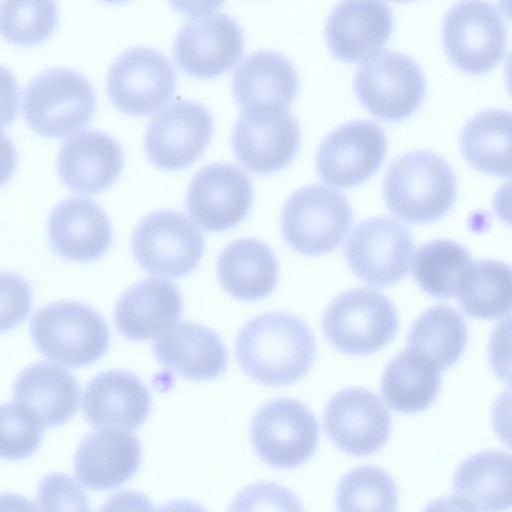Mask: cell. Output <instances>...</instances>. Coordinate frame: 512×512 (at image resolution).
Returning a JSON list of instances; mask_svg holds the SVG:
<instances>
[{
  "mask_svg": "<svg viewBox=\"0 0 512 512\" xmlns=\"http://www.w3.org/2000/svg\"><path fill=\"white\" fill-rule=\"evenodd\" d=\"M225 0H169L179 13L188 18H200L223 4Z\"/></svg>",
  "mask_w": 512,
  "mask_h": 512,
  "instance_id": "cell-42",
  "label": "cell"
},
{
  "mask_svg": "<svg viewBox=\"0 0 512 512\" xmlns=\"http://www.w3.org/2000/svg\"><path fill=\"white\" fill-rule=\"evenodd\" d=\"M37 496L41 510H89L80 485L64 474L45 476L39 484Z\"/></svg>",
  "mask_w": 512,
  "mask_h": 512,
  "instance_id": "cell-39",
  "label": "cell"
},
{
  "mask_svg": "<svg viewBox=\"0 0 512 512\" xmlns=\"http://www.w3.org/2000/svg\"><path fill=\"white\" fill-rule=\"evenodd\" d=\"M32 291L23 277L0 272V333L22 323L30 313Z\"/></svg>",
  "mask_w": 512,
  "mask_h": 512,
  "instance_id": "cell-38",
  "label": "cell"
},
{
  "mask_svg": "<svg viewBox=\"0 0 512 512\" xmlns=\"http://www.w3.org/2000/svg\"><path fill=\"white\" fill-rule=\"evenodd\" d=\"M462 310L478 319L496 320L511 311V272L507 264L491 259L471 261L455 291Z\"/></svg>",
  "mask_w": 512,
  "mask_h": 512,
  "instance_id": "cell-32",
  "label": "cell"
},
{
  "mask_svg": "<svg viewBox=\"0 0 512 512\" xmlns=\"http://www.w3.org/2000/svg\"><path fill=\"white\" fill-rule=\"evenodd\" d=\"M133 255L148 273L179 278L191 273L204 252L200 229L183 213L163 209L146 215L136 226Z\"/></svg>",
  "mask_w": 512,
  "mask_h": 512,
  "instance_id": "cell-8",
  "label": "cell"
},
{
  "mask_svg": "<svg viewBox=\"0 0 512 512\" xmlns=\"http://www.w3.org/2000/svg\"><path fill=\"white\" fill-rule=\"evenodd\" d=\"M124 166V153L110 135L87 130L70 137L61 147L57 167L70 190L93 195L110 188Z\"/></svg>",
  "mask_w": 512,
  "mask_h": 512,
  "instance_id": "cell-21",
  "label": "cell"
},
{
  "mask_svg": "<svg viewBox=\"0 0 512 512\" xmlns=\"http://www.w3.org/2000/svg\"><path fill=\"white\" fill-rule=\"evenodd\" d=\"M150 410L149 390L137 376L124 370L98 374L84 391L83 412L96 428L134 430L145 422Z\"/></svg>",
  "mask_w": 512,
  "mask_h": 512,
  "instance_id": "cell-23",
  "label": "cell"
},
{
  "mask_svg": "<svg viewBox=\"0 0 512 512\" xmlns=\"http://www.w3.org/2000/svg\"><path fill=\"white\" fill-rule=\"evenodd\" d=\"M43 424L18 402L0 405V458L19 460L32 455L43 436Z\"/></svg>",
  "mask_w": 512,
  "mask_h": 512,
  "instance_id": "cell-37",
  "label": "cell"
},
{
  "mask_svg": "<svg viewBox=\"0 0 512 512\" xmlns=\"http://www.w3.org/2000/svg\"><path fill=\"white\" fill-rule=\"evenodd\" d=\"M387 150L382 128L354 120L333 130L319 146L316 167L327 184L347 188L363 183L381 166Z\"/></svg>",
  "mask_w": 512,
  "mask_h": 512,
  "instance_id": "cell-15",
  "label": "cell"
},
{
  "mask_svg": "<svg viewBox=\"0 0 512 512\" xmlns=\"http://www.w3.org/2000/svg\"><path fill=\"white\" fill-rule=\"evenodd\" d=\"M105 2H108V3H119V2H123L125 0H103Z\"/></svg>",
  "mask_w": 512,
  "mask_h": 512,
  "instance_id": "cell-43",
  "label": "cell"
},
{
  "mask_svg": "<svg viewBox=\"0 0 512 512\" xmlns=\"http://www.w3.org/2000/svg\"><path fill=\"white\" fill-rule=\"evenodd\" d=\"M392 1H396V2H409V1H412V0H392Z\"/></svg>",
  "mask_w": 512,
  "mask_h": 512,
  "instance_id": "cell-44",
  "label": "cell"
},
{
  "mask_svg": "<svg viewBox=\"0 0 512 512\" xmlns=\"http://www.w3.org/2000/svg\"><path fill=\"white\" fill-rule=\"evenodd\" d=\"M58 22L55 0H1L0 35L22 47L48 39Z\"/></svg>",
  "mask_w": 512,
  "mask_h": 512,
  "instance_id": "cell-35",
  "label": "cell"
},
{
  "mask_svg": "<svg viewBox=\"0 0 512 512\" xmlns=\"http://www.w3.org/2000/svg\"><path fill=\"white\" fill-rule=\"evenodd\" d=\"M510 455L482 451L462 462L453 476V496L465 510L503 511L510 507Z\"/></svg>",
  "mask_w": 512,
  "mask_h": 512,
  "instance_id": "cell-29",
  "label": "cell"
},
{
  "mask_svg": "<svg viewBox=\"0 0 512 512\" xmlns=\"http://www.w3.org/2000/svg\"><path fill=\"white\" fill-rule=\"evenodd\" d=\"M393 15L383 0H341L325 25L332 55L343 62H363L388 42Z\"/></svg>",
  "mask_w": 512,
  "mask_h": 512,
  "instance_id": "cell-19",
  "label": "cell"
},
{
  "mask_svg": "<svg viewBox=\"0 0 512 512\" xmlns=\"http://www.w3.org/2000/svg\"><path fill=\"white\" fill-rule=\"evenodd\" d=\"M467 326L452 307L436 305L422 313L411 326L407 347L426 354L441 370L454 365L466 347Z\"/></svg>",
  "mask_w": 512,
  "mask_h": 512,
  "instance_id": "cell-33",
  "label": "cell"
},
{
  "mask_svg": "<svg viewBox=\"0 0 512 512\" xmlns=\"http://www.w3.org/2000/svg\"><path fill=\"white\" fill-rule=\"evenodd\" d=\"M253 189L236 165L214 163L199 170L187 192L186 206L195 223L210 232L238 225L248 214Z\"/></svg>",
  "mask_w": 512,
  "mask_h": 512,
  "instance_id": "cell-17",
  "label": "cell"
},
{
  "mask_svg": "<svg viewBox=\"0 0 512 512\" xmlns=\"http://www.w3.org/2000/svg\"><path fill=\"white\" fill-rule=\"evenodd\" d=\"M140 461L141 445L133 433L121 427H103L82 438L74 469L86 487L109 490L132 477Z\"/></svg>",
  "mask_w": 512,
  "mask_h": 512,
  "instance_id": "cell-22",
  "label": "cell"
},
{
  "mask_svg": "<svg viewBox=\"0 0 512 512\" xmlns=\"http://www.w3.org/2000/svg\"><path fill=\"white\" fill-rule=\"evenodd\" d=\"M414 253L411 232L389 216L359 223L345 245L353 273L366 284L392 285L407 274Z\"/></svg>",
  "mask_w": 512,
  "mask_h": 512,
  "instance_id": "cell-11",
  "label": "cell"
},
{
  "mask_svg": "<svg viewBox=\"0 0 512 512\" xmlns=\"http://www.w3.org/2000/svg\"><path fill=\"white\" fill-rule=\"evenodd\" d=\"M299 145V124L285 107L242 110L232 133L236 158L255 174L283 169L293 160Z\"/></svg>",
  "mask_w": 512,
  "mask_h": 512,
  "instance_id": "cell-13",
  "label": "cell"
},
{
  "mask_svg": "<svg viewBox=\"0 0 512 512\" xmlns=\"http://www.w3.org/2000/svg\"><path fill=\"white\" fill-rule=\"evenodd\" d=\"M19 106V88L13 74L0 65V127L13 123Z\"/></svg>",
  "mask_w": 512,
  "mask_h": 512,
  "instance_id": "cell-40",
  "label": "cell"
},
{
  "mask_svg": "<svg viewBox=\"0 0 512 512\" xmlns=\"http://www.w3.org/2000/svg\"><path fill=\"white\" fill-rule=\"evenodd\" d=\"M14 397L47 427L67 422L78 410L80 388L64 368L36 362L20 372L14 385Z\"/></svg>",
  "mask_w": 512,
  "mask_h": 512,
  "instance_id": "cell-27",
  "label": "cell"
},
{
  "mask_svg": "<svg viewBox=\"0 0 512 512\" xmlns=\"http://www.w3.org/2000/svg\"><path fill=\"white\" fill-rule=\"evenodd\" d=\"M153 352L163 366L197 381L220 376L228 360L226 347L213 330L188 321L159 334Z\"/></svg>",
  "mask_w": 512,
  "mask_h": 512,
  "instance_id": "cell-25",
  "label": "cell"
},
{
  "mask_svg": "<svg viewBox=\"0 0 512 512\" xmlns=\"http://www.w3.org/2000/svg\"><path fill=\"white\" fill-rule=\"evenodd\" d=\"M176 73L169 59L157 50H127L111 65L107 93L114 106L132 116L158 111L172 97Z\"/></svg>",
  "mask_w": 512,
  "mask_h": 512,
  "instance_id": "cell-12",
  "label": "cell"
},
{
  "mask_svg": "<svg viewBox=\"0 0 512 512\" xmlns=\"http://www.w3.org/2000/svg\"><path fill=\"white\" fill-rule=\"evenodd\" d=\"M50 246L62 258L90 262L112 244V227L106 213L93 200L72 196L60 201L48 220Z\"/></svg>",
  "mask_w": 512,
  "mask_h": 512,
  "instance_id": "cell-20",
  "label": "cell"
},
{
  "mask_svg": "<svg viewBox=\"0 0 512 512\" xmlns=\"http://www.w3.org/2000/svg\"><path fill=\"white\" fill-rule=\"evenodd\" d=\"M461 152L475 169L497 177L511 173V114L489 109L476 114L464 126Z\"/></svg>",
  "mask_w": 512,
  "mask_h": 512,
  "instance_id": "cell-31",
  "label": "cell"
},
{
  "mask_svg": "<svg viewBox=\"0 0 512 512\" xmlns=\"http://www.w3.org/2000/svg\"><path fill=\"white\" fill-rule=\"evenodd\" d=\"M471 261L469 251L458 242L436 239L419 248L412 274L427 294L448 299L455 296L457 283Z\"/></svg>",
  "mask_w": 512,
  "mask_h": 512,
  "instance_id": "cell-34",
  "label": "cell"
},
{
  "mask_svg": "<svg viewBox=\"0 0 512 512\" xmlns=\"http://www.w3.org/2000/svg\"><path fill=\"white\" fill-rule=\"evenodd\" d=\"M398 492L391 476L379 467L362 466L348 472L336 490L339 511H395Z\"/></svg>",
  "mask_w": 512,
  "mask_h": 512,
  "instance_id": "cell-36",
  "label": "cell"
},
{
  "mask_svg": "<svg viewBox=\"0 0 512 512\" xmlns=\"http://www.w3.org/2000/svg\"><path fill=\"white\" fill-rule=\"evenodd\" d=\"M30 333L37 349L67 367L89 365L101 358L110 343L102 316L90 306L58 301L36 312Z\"/></svg>",
  "mask_w": 512,
  "mask_h": 512,
  "instance_id": "cell-3",
  "label": "cell"
},
{
  "mask_svg": "<svg viewBox=\"0 0 512 512\" xmlns=\"http://www.w3.org/2000/svg\"><path fill=\"white\" fill-rule=\"evenodd\" d=\"M17 153L11 138L0 127V187L14 174Z\"/></svg>",
  "mask_w": 512,
  "mask_h": 512,
  "instance_id": "cell-41",
  "label": "cell"
},
{
  "mask_svg": "<svg viewBox=\"0 0 512 512\" xmlns=\"http://www.w3.org/2000/svg\"><path fill=\"white\" fill-rule=\"evenodd\" d=\"M442 39L449 60L468 74L491 71L506 50V26L494 5L461 0L446 13Z\"/></svg>",
  "mask_w": 512,
  "mask_h": 512,
  "instance_id": "cell-7",
  "label": "cell"
},
{
  "mask_svg": "<svg viewBox=\"0 0 512 512\" xmlns=\"http://www.w3.org/2000/svg\"><path fill=\"white\" fill-rule=\"evenodd\" d=\"M319 436L317 420L303 403L278 398L254 415L251 439L260 458L277 468H295L315 453Z\"/></svg>",
  "mask_w": 512,
  "mask_h": 512,
  "instance_id": "cell-10",
  "label": "cell"
},
{
  "mask_svg": "<svg viewBox=\"0 0 512 512\" xmlns=\"http://www.w3.org/2000/svg\"><path fill=\"white\" fill-rule=\"evenodd\" d=\"M216 268L221 286L242 301L265 298L274 290L279 277L273 251L252 238L238 239L226 246Z\"/></svg>",
  "mask_w": 512,
  "mask_h": 512,
  "instance_id": "cell-28",
  "label": "cell"
},
{
  "mask_svg": "<svg viewBox=\"0 0 512 512\" xmlns=\"http://www.w3.org/2000/svg\"><path fill=\"white\" fill-rule=\"evenodd\" d=\"M383 194L388 209L412 224L443 217L457 195L451 166L431 151H412L396 158L387 170Z\"/></svg>",
  "mask_w": 512,
  "mask_h": 512,
  "instance_id": "cell-2",
  "label": "cell"
},
{
  "mask_svg": "<svg viewBox=\"0 0 512 512\" xmlns=\"http://www.w3.org/2000/svg\"><path fill=\"white\" fill-rule=\"evenodd\" d=\"M327 340L340 352L368 355L395 336L398 316L392 302L370 288L349 290L334 299L322 318Z\"/></svg>",
  "mask_w": 512,
  "mask_h": 512,
  "instance_id": "cell-5",
  "label": "cell"
},
{
  "mask_svg": "<svg viewBox=\"0 0 512 512\" xmlns=\"http://www.w3.org/2000/svg\"><path fill=\"white\" fill-rule=\"evenodd\" d=\"M440 387L439 367L426 354L408 347L390 360L381 378L383 399L401 413L425 410Z\"/></svg>",
  "mask_w": 512,
  "mask_h": 512,
  "instance_id": "cell-30",
  "label": "cell"
},
{
  "mask_svg": "<svg viewBox=\"0 0 512 512\" xmlns=\"http://www.w3.org/2000/svg\"><path fill=\"white\" fill-rule=\"evenodd\" d=\"M236 356L242 370L255 381L289 385L309 371L316 357V342L309 326L297 316L266 313L242 328Z\"/></svg>",
  "mask_w": 512,
  "mask_h": 512,
  "instance_id": "cell-1",
  "label": "cell"
},
{
  "mask_svg": "<svg viewBox=\"0 0 512 512\" xmlns=\"http://www.w3.org/2000/svg\"><path fill=\"white\" fill-rule=\"evenodd\" d=\"M243 33L237 22L218 12L186 23L174 42V58L185 73L210 79L228 72L243 52Z\"/></svg>",
  "mask_w": 512,
  "mask_h": 512,
  "instance_id": "cell-18",
  "label": "cell"
},
{
  "mask_svg": "<svg viewBox=\"0 0 512 512\" xmlns=\"http://www.w3.org/2000/svg\"><path fill=\"white\" fill-rule=\"evenodd\" d=\"M96 108L95 92L76 71L49 69L26 87L22 111L28 125L46 138H63L84 128Z\"/></svg>",
  "mask_w": 512,
  "mask_h": 512,
  "instance_id": "cell-4",
  "label": "cell"
},
{
  "mask_svg": "<svg viewBox=\"0 0 512 512\" xmlns=\"http://www.w3.org/2000/svg\"><path fill=\"white\" fill-rule=\"evenodd\" d=\"M212 132L213 119L206 107L190 100L176 101L150 121L145 151L149 160L161 169H184L207 148Z\"/></svg>",
  "mask_w": 512,
  "mask_h": 512,
  "instance_id": "cell-14",
  "label": "cell"
},
{
  "mask_svg": "<svg viewBox=\"0 0 512 512\" xmlns=\"http://www.w3.org/2000/svg\"><path fill=\"white\" fill-rule=\"evenodd\" d=\"M183 300L177 286L149 277L129 287L115 308L118 331L130 340H146L170 328L180 317Z\"/></svg>",
  "mask_w": 512,
  "mask_h": 512,
  "instance_id": "cell-24",
  "label": "cell"
},
{
  "mask_svg": "<svg viewBox=\"0 0 512 512\" xmlns=\"http://www.w3.org/2000/svg\"><path fill=\"white\" fill-rule=\"evenodd\" d=\"M353 222L351 207L342 193L325 185L295 191L281 215L285 241L304 255H321L335 249Z\"/></svg>",
  "mask_w": 512,
  "mask_h": 512,
  "instance_id": "cell-6",
  "label": "cell"
},
{
  "mask_svg": "<svg viewBox=\"0 0 512 512\" xmlns=\"http://www.w3.org/2000/svg\"><path fill=\"white\" fill-rule=\"evenodd\" d=\"M323 425L341 451L365 456L379 451L387 442L391 417L376 394L363 388H347L329 400Z\"/></svg>",
  "mask_w": 512,
  "mask_h": 512,
  "instance_id": "cell-16",
  "label": "cell"
},
{
  "mask_svg": "<svg viewBox=\"0 0 512 512\" xmlns=\"http://www.w3.org/2000/svg\"><path fill=\"white\" fill-rule=\"evenodd\" d=\"M354 90L373 116L397 122L419 108L426 82L421 67L412 58L397 51H384L357 70Z\"/></svg>",
  "mask_w": 512,
  "mask_h": 512,
  "instance_id": "cell-9",
  "label": "cell"
},
{
  "mask_svg": "<svg viewBox=\"0 0 512 512\" xmlns=\"http://www.w3.org/2000/svg\"><path fill=\"white\" fill-rule=\"evenodd\" d=\"M298 90L299 78L293 64L284 55L269 50L248 55L232 81L233 96L241 110L288 108Z\"/></svg>",
  "mask_w": 512,
  "mask_h": 512,
  "instance_id": "cell-26",
  "label": "cell"
}]
</instances>
